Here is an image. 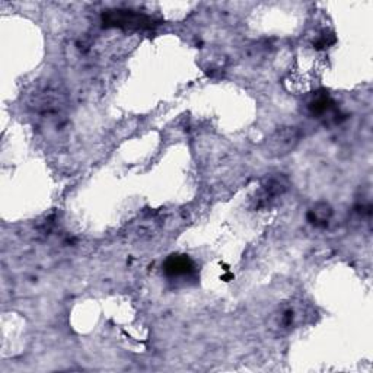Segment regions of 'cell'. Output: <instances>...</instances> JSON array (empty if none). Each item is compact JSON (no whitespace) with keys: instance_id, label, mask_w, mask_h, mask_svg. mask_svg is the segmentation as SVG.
Returning <instances> with one entry per match:
<instances>
[{"instance_id":"1","label":"cell","mask_w":373,"mask_h":373,"mask_svg":"<svg viewBox=\"0 0 373 373\" xmlns=\"http://www.w3.org/2000/svg\"><path fill=\"white\" fill-rule=\"evenodd\" d=\"M300 137L302 135L296 127H280L267 139L266 148L271 156H284L297 148Z\"/></svg>"},{"instance_id":"2","label":"cell","mask_w":373,"mask_h":373,"mask_svg":"<svg viewBox=\"0 0 373 373\" xmlns=\"http://www.w3.org/2000/svg\"><path fill=\"white\" fill-rule=\"evenodd\" d=\"M104 23L106 27L149 30L153 27V19L133 10H110L104 14Z\"/></svg>"},{"instance_id":"3","label":"cell","mask_w":373,"mask_h":373,"mask_svg":"<svg viewBox=\"0 0 373 373\" xmlns=\"http://www.w3.org/2000/svg\"><path fill=\"white\" fill-rule=\"evenodd\" d=\"M289 179L284 175H274L267 178L264 181L260 196H258V206L260 207H266L270 206V204L275 200L282 197L284 192L289 190Z\"/></svg>"},{"instance_id":"4","label":"cell","mask_w":373,"mask_h":373,"mask_svg":"<svg viewBox=\"0 0 373 373\" xmlns=\"http://www.w3.org/2000/svg\"><path fill=\"white\" fill-rule=\"evenodd\" d=\"M163 269L168 275L178 278V275H187L194 271V262L187 256H171L165 261Z\"/></svg>"},{"instance_id":"5","label":"cell","mask_w":373,"mask_h":373,"mask_svg":"<svg viewBox=\"0 0 373 373\" xmlns=\"http://www.w3.org/2000/svg\"><path fill=\"white\" fill-rule=\"evenodd\" d=\"M308 218L309 222L314 223L315 226H327L330 219L332 218V209L327 203H318L317 206L310 209Z\"/></svg>"},{"instance_id":"6","label":"cell","mask_w":373,"mask_h":373,"mask_svg":"<svg viewBox=\"0 0 373 373\" xmlns=\"http://www.w3.org/2000/svg\"><path fill=\"white\" fill-rule=\"evenodd\" d=\"M334 108V102L330 98V96L324 95V96H319V98H317L314 102L310 104V110L314 114L317 115H324L327 114L328 111H331Z\"/></svg>"}]
</instances>
